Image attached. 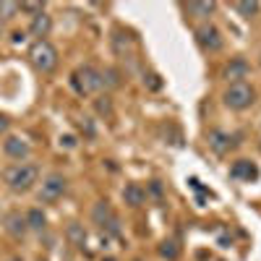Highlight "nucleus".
<instances>
[{"label":"nucleus","instance_id":"obj_1","mask_svg":"<svg viewBox=\"0 0 261 261\" xmlns=\"http://www.w3.org/2000/svg\"><path fill=\"white\" fill-rule=\"evenodd\" d=\"M3 178H6L8 188H13V191H29L39 178V167L29 165V162H16L3 172Z\"/></svg>","mask_w":261,"mask_h":261},{"label":"nucleus","instance_id":"obj_2","mask_svg":"<svg viewBox=\"0 0 261 261\" xmlns=\"http://www.w3.org/2000/svg\"><path fill=\"white\" fill-rule=\"evenodd\" d=\"M29 60H32V65L37 71L50 73L58 65V50L50 45L47 39H34V45L29 47Z\"/></svg>","mask_w":261,"mask_h":261},{"label":"nucleus","instance_id":"obj_3","mask_svg":"<svg viewBox=\"0 0 261 261\" xmlns=\"http://www.w3.org/2000/svg\"><path fill=\"white\" fill-rule=\"evenodd\" d=\"M222 99H225V105L230 107V110H248V107L253 105V99H256V92H253L251 84L238 81V84L227 86Z\"/></svg>","mask_w":261,"mask_h":261},{"label":"nucleus","instance_id":"obj_4","mask_svg":"<svg viewBox=\"0 0 261 261\" xmlns=\"http://www.w3.org/2000/svg\"><path fill=\"white\" fill-rule=\"evenodd\" d=\"M71 84L76 86L79 94H94L97 89H102V73L94 71L92 65H84L71 76Z\"/></svg>","mask_w":261,"mask_h":261},{"label":"nucleus","instance_id":"obj_5","mask_svg":"<svg viewBox=\"0 0 261 261\" xmlns=\"http://www.w3.org/2000/svg\"><path fill=\"white\" fill-rule=\"evenodd\" d=\"M196 42H199L201 50H206V53H220L222 45H225V37L214 24H204V27L196 29Z\"/></svg>","mask_w":261,"mask_h":261},{"label":"nucleus","instance_id":"obj_6","mask_svg":"<svg viewBox=\"0 0 261 261\" xmlns=\"http://www.w3.org/2000/svg\"><path fill=\"white\" fill-rule=\"evenodd\" d=\"M63 193H65V178L55 172V175H47L45 183H42L39 199H42V201H58Z\"/></svg>","mask_w":261,"mask_h":261},{"label":"nucleus","instance_id":"obj_7","mask_svg":"<svg viewBox=\"0 0 261 261\" xmlns=\"http://www.w3.org/2000/svg\"><path fill=\"white\" fill-rule=\"evenodd\" d=\"M248 63L243 58H232L227 65H225V71H222V79H227L230 84H238V81H243L248 76Z\"/></svg>","mask_w":261,"mask_h":261},{"label":"nucleus","instance_id":"obj_8","mask_svg":"<svg viewBox=\"0 0 261 261\" xmlns=\"http://www.w3.org/2000/svg\"><path fill=\"white\" fill-rule=\"evenodd\" d=\"M3 151L11 157V160H27L29 157V144L21 139V136H8L6 141H3Z\"/></svg>","mask_w":261,"mask_h":261},{"label":"nucleus","instance_id":"obj_9","mask_svg":"<svg viewBox=\"0 0 261 261\" xmlns=\"http://www.w3.org/2000/svg\"><path fill=\"white\" fill-rule=\"evenodd\" d=\"M235 144H238L235 136L225 134V130H212V134H209V146H212L214 154H227Z\"/></svg>","mask_w":261,"mask_h":261},{"label":"nucleus","instance_id":"obj_10","mask_svg":"<svg viewBox=\"0 0 261 261\" xmlns=\"http://www.w3.org/2000/svg\"><path fill=\"white\" fill-rule=\"evenodd\" d=\"M230 175L238 178V180H256V178H258V167H256L251 160H238V162L230 167Z\"/></svg>","mask_w":261,"mask_h":261},{"label":"nucleus","instance_id":"obj_11","mask_svg":"<svg viewBox=\"0 0 261 261\" xmlns=\"http://www.w3.org/2000/svg\"><path fill=\"white\" fill-rule=\"evenodd\" d=\"M144 199H146V191H144L139 183H128V186L123 188V201H125L128 206H141Z\"/></svg>","mask_w":261,"mask_h":261},{"label":"nucleus","instance_id":"obj_12","mask_svg":"<svg viewBox=\"0 0 261 261\" xmlns=\"http://www.w3.org/2000/svg\"><path fill=\"white\" fill-rule=\"evenodd\" d=\"M50 16H45V13H39V16H34V21H32V27H29V34L32 37H37V39H45L47 34H50Z\"/></svg>","mask_w":261,"mask_h":261},{"label":"nucleus","instance_id":"obj_13","mask_svg":"<svg viewBox=\"0 0 261 261\" xmlns=\"http://www.w3.org/2000/svg\"><path fill=\"white\" fill-rule=\"evenodd\" d=\"M94 220H97V222H99V225L105 227V220H107V222H115V217H113L110 206H107L105 201H99V204L94 206Z\"/></svg>","mask_w":261,"mask_h":261},{"label":"nucleus","instance_id":"obj_14","mask_svg":"<svg viewBox=\"0 0 261 261\" xmlns=\"http://www.w3.org/2000/svg\"><path fill=\"white\" fill-rule=\"evenodd\" d=\"M235 11L241 16H246V18H251V16H256L261 11V6L253 3V0H241V3H235Z\"/></svg>","mask_w":261,"mask_h":261},{"label":"nucleus","instance_id":"obj_15","mask_svg":"<svg viewBox=\"0 0 261 261\" xmlns=\"http://www.w3.org/2000/svg\"><path fill=\"white\" fill-rule=\"evenodd\" d=\"M27 225L34 227V230H42V227H45V214H42L39 209H29V214H27Z\"/></svg>","mask_w":261,"mask_h":261},{"label":"nucleus","instance_id":"obj_16","mask_svg":"<svg viewBox=\"0 0 261 261\" xmlns=\"http://www.w3.org/2000/svg\"><path fill=\"white\" fill-rule=\"evenodd\" d=\"M214 8H217V3H188V11L193 16H209V13H214Z\"/></svg>","mask_w":261,"mask_h":261},{"label":"nucleus","instance_id":"obj_17","mask_svg":"<svg viewBox=\"0 0 261 261\" xmlns=\"http://www.w3.org/2000/svg\"><path fill=\"white\" fill-rule=\"evenodd\" d=\"M160 253H162L165 258H170V261L178 258V243H175V241H165L162 248H160Z\"/></svg>","mask_w":261,"mask_h":261},{"label":"nucleus","instance_id":"obj_18","mask_svg":"<svg viewBox=\"0 0 261 261\" xmlns=\"http://www.w3.org/2000/svg\"><path fill=\"white\" fill-rule=\"evenodd\" d=\"M68 235L76 241V246H84V241H86V235L81 232V227H79V225H71V227H68Z\"/></svg>","mask_w":261,"mask_h":261},{"label":"nucleus","instance_id":"obj_19","mask_svg":"<svg viewBox=\"0 0 261 261\" xmlns=\"http://www.w3.org/2000/svg\"><path fill=\"white\" fill-rule=\"evenodd\" d=\"M11 232H24V227H27V220L24 217H11Z\"/></svg>","mask_w":261,"mask_h":261},{"label":"nucleus","instance_id":"obj_20","mask_svg":"<svg viewBox=\"0 0 261 261\" xmlns=\"http://www.w3.org/2000/svg\"><path fill=\"white\" fill-rule=\"evenodd\" d=\"M97 110H99V113H107V115H110V113H113L110 97H99V99H97Z\"/></svg>","mask_w":261,"mask_h":261},{"label":"nucleus","instance_id":"obj_21","mask_svg":"<svg viewBox=\"0 0 261 261\" xmlns=\"http://www.w3.org/2000/svg\"><path fill=\"white\" fill-rule=\"evenodd\" d=\"M18 11H27V13L39 16V13H42V3H21V6H18Z\"/></svg>","mask_w":261,"mask_h":261},{"label":"nucleus","instance_id":"obj_22","mask_svg":"<svg viewBox=\"0 0 261 261\" xmlns=\"http://www.w3.org/2000/svg\"><path fill=\"white\" fill-rule=\"evenodd\" d=\"M102 76H107V84H110V86H118V73H115V71H107V73H102Z\"/></svg>","mask_w":261,"mask_h":261},{"label":"nucleus","instance_id":"obj_23","mask_svg":"<svg viewBox=\"0 0 261 261\" xmlns=\"http://www.w3.org/2000/svg\"><path fill=\"white\" fill-rule=\"evenodd\" d=\"M8 125H11V120H8L3 113H0V134H6V130H8Z\"/></svg>","mask_w":261,"mask_h":261},{"label":"nucleus","instance_id":"obj_24","mask_svg":"<svg viewBox=\"0 0 261 261\" xmlns=\"http://www.w3.org/2000/svg\"><path fill=\"white\" fill-rule=\"evenodd\" d=\"M149 89H160V76H149Z\"/></svg>","mask_w":261,"mask_h":261},{"label":"nucleus","instance_id":"obj_25","mask_svg":"<svg viewBox=\"0 0 261 261\" xmlns=\"http://www.w3.org/2000/svg\"><path fill=\"white\" fill-rule=\"evenodd\" d=\"M102 261H115V258H102Z\"/></svg>","mask_w":261,"mask_h":261},{"label":"nucleus","instance_id":"obj_26","mask_svg":"<svg viewBox=\"0 0 261 261\" xmlns=\"http://www.w3.org/2000/svg\"><path fill=\"white\" fill-rule=\"evenodd\" d=\"M39 261H47V258H39Z\"/></svg>","mask_w":261,"mask_h":261}]
</instances>
